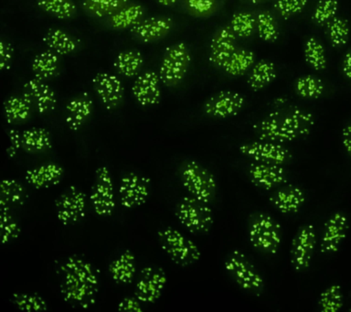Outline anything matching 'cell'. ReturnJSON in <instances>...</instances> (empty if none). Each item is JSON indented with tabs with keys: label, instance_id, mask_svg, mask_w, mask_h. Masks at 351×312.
<instances>
[{
	"label": "cell",
	"instance_id": "52",
	"mask_svg": "<svg viewBox=\"0 0 351 312\" xmlns=\"http://www.w3.org/2000/svg\"><path fill=\"white\" fill-rule=\"evenodd\" d=\"M341 138L343 147H344L346 152L351 158V120L343 128Z\"/></svg>",
	"mask_w": 351,
	"mask_h": 312
},
{
	"label": "cell",
	"instance_id": "29",
	"mask_svg": "<svg viewBox=\"0 0 351 312\" xmlns=\"http://www.w3.org/2000/svg\"><path fill=\"white\" fill-rule=\"evenodd\" d=\"M43 42L49 50L59 56L74 53L79 48V43L75 38L62 29H49L43 38Z\"/></svg>",
	"mask_w": 351,
	"mask_h": 312
},
{
	"label": "cell",
	"instance_id": "42",
	"mask_svg": "<svg viewBox=\"0 0 351 312\" xmlns=\"http://www.w3.org/2000/svg\"><path fill=\"white\" fill-rule=\"evenodd\" d=\"M222 0H183L185 12L191 17L208 19L221 10Z\"/></svg>",
	"mask_w": 351,
	"mask_h": 312
},
{
	"label": "cell",
	"instance_id": "26",
	"mask_svg": "<svg viewBox=\"0 0 351 312\" xmlns=\"http://www.w3.org/2000/svg\"><path fill=\"white\" fill-rule=\"evenodd\" d=\"M64 175V169L57 163H46L27 169L25 174L27 182L37 190L59 184Z\"/></svg>",
	"mask_w": 351,
	"mask_h": 312
},
{
	"label": "cell",
	"instance_id": "2",
	"mask_svg": "<svg viewBox=\"0 0 351 312\" xmlns=\"http://www.w3.org/2000/svg\"><path fill=\"white\" fill-rule=\"evenodd\" d=\"M315 127L314 115L298 106H278L252 125L261 141L287 144L306 138Z\"/></svg>",
	"mask_w": 351,
	"mask_h": 312
},
{
	"label": "cell",
	"instance_id": "17",
	"mask_svg": "<svg viewBox=\"0 0 351 312\" xmlns=\"http://www.w3.org/2000/svg\"><path fill=\"white\" fill-rule=\"evenodd\" d=\"M348 218L344 213L336 212L326 220L320 238V251L324 254H333L339 250L347 237Z\"/></svg>",
	"mask_w": 351,
	"mask_h": 312
},
{
	"label": "cell",
	"instance_id": "46",
	"mask_svg": "<svg viewBox=\"0 0 351 312\" xmlns=\"http://www.w3.org/2000/svg\"><path fill=\"white\" fill-rule=\"evenodd\" d=\"M10 300L16 308L23 311H46L49 309L47 301L41 296L37 294L15 293L11 296Z\"/></svg>",
	"mask_w": 351,
	"mask_h": 312
},
{
	"label": "cell",
	"instance_id": "4",
	"mask_svg": "<svg viewBox=\"0 0 351 312\" xmlns=\"http://www.w3.org/2000/svg\"><path fill=\"white\" fill-rule=\"evenodd\" d=\"M158 240L164 253L181 267L196 264L202 257L199 246L186 235L172 227L159 230Z\"/></svg>",
	"mask_w": 351,
	"mask_h": 312
},
{
	"label": "cell",
	"instance_id": "28",
	"mask_svg": "<svg viewBox=\"0 0 351 312\" xmlns=\"http://www.w3.org/2000/svg\"><path fill=\"white\" fill-rule=\"evenodd\" d=\"M276 65L268 60H260L255 62L248 73L247 84L252 91H261L276 80Z\"/></svg>",
	"mask_w": 351,
	"mask_h": 312
},
{
	"label": "cell",
	"instance_id": "45",
	"mask_svg": "<svg viewBox=\"0 0 351 312\" xmlns=\"http://www.w3.org/2000/svg\"><path fill=\"white\" fill-rule=\"evenodd\" d=\"M10 208L0 206V228H1L2 245H8L14 240L18 239L21 234L19 221L10 213Z\"/></svg>",
	"mask_w": 351,
	"mask_h": 312
},
{
	"label": "cell",
	"instance_id": "35",
	"mask_svg": "<svg viewBox=\"0 0 351 312\" xmlns=\"http://www.w3.org/2000/svg\"><path fill=\"white\" fill-rule=\"evenodd\" d=\"M130 2L131 0H84L82 7L90 17L101 19L108 17Z\"/></svg>",
	"mask_w": 351,
	"mask_h": 312
},
{
	"label": "cell",
	"instance_id": "38",
	"mask_svg": "<svg viewBox=\"0 0 351 312\" xmlns=\"http://www.w3.org/2000/svg\"><path fill=\"white\" fill-rule=\"evenodd\" d=\"M26 191L21 182L13 179H5L0 185V206L22 205L26 199Z\"/></svg>",
	"mask_w": 351,
	"mask_h": 312
},
{
	"label": "cell",
	"instance_id": "39",
	"mask_svg": "<svg viewBox=\"0 0 351 312\" xmlns=\"http://www.w3.org/2000/svg\"><path fill=\"white\" fill-rule=\"evenodd\" d=\"M229 25L237 38L249 39L256 32L255 13L240 10L233 13Z\"/></svg>",
	"mask_w": 351,
	"mask_h": 312
},
{
	"label": "cell",
	"instance_id": "34",
	"mask_svg": "<svg viewBox=\"0 0 351 312\" xmlns=\"http://www.w3.org/2000/svg\"><path fill=\"white\" fill-rule=\"evenodd\" d=\"M32 106L22 95H12L4 102V114L8 124H21L26 122L32 116Z\"/></svg>",
	"mask_w": 351,
	"mask_h": 312
},
{
	"label": "cell",
	"instance_id": "24",
	"mask_svg": "<svg viewBox=\"0 0 351 312\" xmlns=\"http://www.w3.org/2000/svg\"><path fill=\"white\" fill-rule=\"evenodd\" d=\"M93 111V102L88 93H82L69 101L65 108V121L73 131L81 130Z\"/></svg>",
	"mask_w": 351,
	"mask_h": 312
},
{
	"label": "cell",
	"instance_id": "3",
	"mask_svg": "<svg viewBox=\"0 0 351 312\" xmlns=\"http://www.w3.org/2000/svg\"><path fill=\"white\" fill-rule=\"evenodd\" d=\"M247 231L250 243L256 250L267 254L278 252L282 240V226L268 213H252Z\"/></svg>",
	"mask_w": 351,
	"mask_h": 312
},
{
	"label": "cell",
	"instance_id": "10",
	"mask_svg": "<svg viewBox=\"0 0 351 312\" xmlns=\"http://www.w3.org/2000/svg\"><path fill=\"white\" fill-rule=\"evenodd\" d=\"M239 150L241 155L254 163L285 166L292 158L290 150L284 144L261 139L245 142L241 145Z\"/></svg>",
	"mask_w": 351,
	"mask_h": 312
},
{
	"label": "cell",
	"instance_id": "9",
	"mask_svg": "<svg viewBox=\"0 0 351 312\" xmlns=\"http://www.w3.org/2000/svg\"><path fill=\"white\" fill-rule=\"evenodd\" d=\"M90 202L95 213L101 217L111 216L115 209L114 185L111 172L106 166L96 169L90 189Z\"/></svg>",
	"mask_w": 351,
	"mask_h": 312
},
{
	"label": "cell",
	"instance_id": "53",
	"mask_svg": "<svg viewBox=\"0 0 351 312\" xmlns=\"http://www.w3.org/2000/svg\"><path fill=\"white\" fill-rule=\"evenodd\" d=\"M342 72L346 78L351 80V49L346 53L343 58Z\"/></svg>",
	"mask_w": 351,
	"mask_h": 312
},
{
	"label": "cell",
	"instance_id": "1",
	"mask_svg": "<svg viewBox=\"0 0 351 312\" xmlns=\"http://www.w3.org/2000/svg\"><path fill=\"white\" fill-rule=\"evenodd\" d=\"M63 300L77 309H89L95 303L100 286L97 268L79 256L66 257L57 267Z\"/></svg>",
	"mask_w": 351,
	"mask_h": 312
},
{
	"label": "cell",
	"instance_id": "44",
	"mask_svg": "<svg viewBox=\"0 0 351 312\" xmlns=\"http://www.w3.org/2000/svg\"><path fill=\"white\" fill-rule=\"evenodd\" d=\"M326 35L335 48L343 47L350 39V27L346 19L336 17L326 25Z\"/></svg>",
	"mask_w": 351,
	"mask_h": 312
},
{
	"label": "cell",
	"instance_id": "16",
	"mask_svg": "<svg viewBox=\"0 0 351 312\" xmlns=\"http://www.w3.org/2000/svg\"><path fill=\"white\" fill-rule=\"evenodd\" d=\"M237 48V36L230 28L229 23L219 27L211 38L208 49V61L217 69L222 70Z\"/></svg>",
	"mask_w": 351,
	"mask_h": 312
},
{
	"label": "cell",
	"instance_id": "23",
	"mask_svg": "<svg viewBox=\"0 0 351 312\" xmlns=\"http://www.w3.org/2000/svg\"><path fill=\"white\" fill-rule=\"evenodd\" d=\"M306 200V193L303 189L292 184H285L277 188L269 197L270 204L282 215L298 213Z\"/></svg>",
	"mask_w": 351,
	"mask_h": 312
},
{
	"label": "cell",
	"instance_id": "30",
	"mask_svg": "<svg viewBox=\"0 0 351 312\" xmlns=\"http://www.w3.org/2000/svg\"><path fill=\"white\" fill-rule=\"evenodd\" d=\"M32 70L35 77L41 80H49L59 75L60 61L59 54L51 50L41 51L32 62Z\"/></svg>",
	"mask_w": 351,
	"mask_h": 312
},
{
	"label": "cell",
	"instance_id": "55",
	"mask_svg": "<svg viewBox=\"0 0 351 312\" xmlns=\"http://www.w3.org/2000/svg\"><path fill=\"white\" fill-rule=\"evenodd\" d=\"M241 1L252 5H259L266 3V2L274 1V0H241Z\"/></svg>",
	"mask_w": 351,
	"mask_h": 312
},
{
	"label": "cell",
	"instance_id": "22",
	"mask_svg": "<svg viewBox=\"0 0 351 312\" xmlns=\"http://www.w3.org/2000/svg\"><path fill=\"white\" fill-rule=\"evenodd\" d=\"M160 77L158 73L147 70L141 73L132 86V94L142 106L158 105L161 100Z\"/></svg>",
	"mask_w": 351,
	"mask_h": 312
},
{
	"label": "cell",
	"instance_id": "12",
	"mask_svg": "<svg viewBox=\"0 0 351 312\" xmlns=\"http://www.w3.org/2000/svg\"><path fill=\"white\" fill-rule=\"evenodd\" d=\"M317 235L312 224L299 227L290 248V263L296 272L308 269L314 257Z\"/></svg>",
	"mask_w": 351,
	"mask_h": 312
},
{
	"label": "cell",
	"instance_id": "8",
	"mask_svg": "<svg viewBox=\"0 0 351 312\" xmlns=\"http://www.w3.org/2000/svg\"><path fill=\"white\" fill-rule=\"evenodd\" d=\"M191 62V50L185 43H177L167 47L159 67L161 83L167 87H176L182 83Z\"/></svg>",
	"mask_w": 351,
	"mask_h": 312
},
{
	"label": "cell",
	"instance_id": "48",
	"mask_svg": "<svg viewBox=\"0 0 351 312\" xmlns=\"http://www.w3.org/2000/svg\"><path fill=\"white\" fill-rule=\"evenodd\" d=\"M307 4L308 0H274L273 8L277 15L284 20H289L303 12Z\"/></svg>",
	"mask_w": 351,
	"mask_h": 312
},
{
	"label": "cell",
	"instance_id": "47",
	"mask_svg": "<svg viewBox=\"0 0 351 312\" xmlns=\"http://www.w3.org/2000/svg\"><path fill=\"white\" fill-rule=\"evenodd\" d=\"M339 4L337 0H319L312 13V21L317 26H326L337 17Z\"/></svg>",
	"mask_w": 351,
	"mask_h": 312
},
{
	"label": "cell",
	"instance_id": "25",
	"mask_svg": "<svg viewBox=\"0 0 351 312\" xmlns=\"http://www.w3.org/2000/svg\"><path fill=\"white\" fill-rule=\"evenodd\" d=\"M147 9L144 5L130 2L106 18V26L112 31H125L133 28L145 18Z\"/></svg>",
	"mask_w": 351,
	"mask_h": 312
},
{
	"label": "cell",
	"instance_id": "43",
	"mask_svg": "<svg viewBox=\"0 0 351 312\" xmlns=\"http://www.w3.org/2000/svg\"><path fill=\"white\" fill-rule=\"evenodd\" d=\"M324 84L314 75H302L293 83L296 95L304 99H318L323 95Z\"/></svg>",
	"mask_w": 351,
	"mask_h": 312
},
{
	"label": "cell",
	"instance_id": "32",
	"mask_svg": "<svg viewBox=\"0 0 351 312\" xmlns=\"http://www.w3.org/2000/svg\"><path fill=\"white\" fill-rule=\"evenodd\" d=\"M22 134V149L29 153L46 152L51 149V136L46 128H32Z\"/></svg>",
	"mask_w": 351,
	"mask_h": 312
},
{
	"label": "cell",
	"instance_id": "54",
	"mask_svg": "<svg viewBox=\"0 0 351 312\" xmlns=\"http://www.w3.org/2000/svg\"><path fill=\"white\" fill-rule=\"evenodd\" d=\"M178 1V0H156V2H158L159 5H161V6L163 7L174 6V5L177 3Z\"/></svg>",
	"mask_w": 351,
	"mask_h": 312
},
{
	"label": "cell",
	"instance_id": "36",
	"mask_svg": "<svg viewBox=\"0 0 351 312\" xmlns=\"http://www.w3.org/2000/svg\"><path fill=\"white\" fill-rule=\"evenodd\" d=\"M37 5L47 14L59 20H70L78 12L73 0H37Z\"/></svg>",
	"mask_w": 351,
	"mask_h": 312
},
{
	"label": "cell",
	"instance_id": "27",
	"mask_svg": "<svg viewBox=\"0 0 351 312\" xmlns=\"http://www.w3.org/2000/svg\"><path fill=\"white\" fill-rule=\"evenodd\" d=\"M109 273L118 285H128L133 281L136 273V259L133 252L125 250L109 265Z\"/></svg>",
	"mask_w": 351,
	"mask_h": 312
},
{
	"label": "cell",
	"instance_id": "13",
	"mask_svg": "<svg viewBox=\"0 0 351 312\" xmlns=\"http://www.w3.org/2000/svg\"><path fill=\"white\" fill-rule=\"evenodd\" d=\"M150 189L149 178L136 172L123 175L118 187L121 205L128 210L142 206L149 196Z\"/></svg>",
	"mask_w": 351,
	"mask_h": 312
},
{
	"label": "cell",
	"instance_id": "51",
	"mask_svg": "<svg viewBox=\"0 0 351 312\" xmlns=\"http://www.w3.org/2000/svg\"><path fill=\"white\" fill-rule=\"evenodd\" d=\"M117 309L120 311L142 312L144 304L136 297H126L118 303Z\"/></svg>",
	"mask_w": 351,
	"mask_h": 312
},
{
	"label": "cell",
	"instance_id": "41",
	"mask_svg": "<svg viewBox=\"0 0 351 312\" xmlns=\"http://www.w3.org/2000/svg\"><path fill=\"white\" fill-rule=\"evenodd\" d=\"M318 309L322 312H337L344 306V294L341 286L331 284L321 292L317 301Z\"/></svg>",
	"mask_w": 351,
	"mask_h": 312
},
{
	"label": "cell",
	"instance_id": "11",
	"mask_svg": "<svg viewBox=\"0 0 351 312\" xmlns=\"http://www.w3.org/2000/svg\"><path fill=\"white\" fill-rule=\"evenodd\" d=\"M87 197L81 189L70 186L55 201L58 220L63 226H73L86 213Z\"/></svg>",
	"mask_w": 351,
	"mask_h": 312
},
{
	"label": "cell",
	"instance_id": "33",
	"mask_svg": "<svg viewBox=\"0 0 351 312\" xmlns=\"http://www.w3.org/2000/svg\"><path fill=\"white\" fill-rule=\"evenodd\" d=\"M144 62V56L139 51L126 50L115 57L114 67L121 75L132 78L138 75Z\"/></svg>",
	"mask_w": 351,
	"mask_h": 312
},
{
	"label": "cell",
	"instance_id": "15",
	"mask_svg": "<svg viewBox=\"0 0 351 312\" xmlns=\"http://www.w3.org/2000/svg\"><path fill=\"white\" fill-rule=\"evenodd\" d=\"M243 95L234 91H221L208 98L203 106L206 116L224 119L237 116L245 106Z\"/></svg>",
	"mask_w": 351,
	"mask_h": 312
},
{
	"label": "cell",
	"instance_id": "31",
	"mask_svg": "<svg viewBox=\"0 0 351 312\" xmlns=\"http://www.w3.org/2000/svg\"><path fill=\"white\" fill-rule=\"evenodd\" d=\"M256 62L254 51L245 48H237L222 71L230 77H241L248 73Z\"/></svg>",
	"mask_w": 351,
	"mask_h": 312
},
{
	"label": "cell",
	"instance_id": "21",
	"mask_svg": "<svg viewBox=\"0 0 351 312\" xmlns=\"http://www.w3.org/2000/svg\"><path fill=\"white\" fill-rule=\"evenodd\" d=\"M174 23L173 19L166 16L144 18L130 29V34L134 40L140 43H156L170 34Z\"/></svg>",
	"mask_w": 351,
	"mask_h": 312
},
{
	"label": "cell",
	"instance_id": "14",
	"mask_svg": "<svg viewBox=\"0 0 351 312\" xmlns=\"http://www.w3.org/2000/svg\"><path fill=\"white\" fill-rule=\"evenodd\" d=\"M167 282V276L162 267L151 265L143 268L134 287V297L144 305L155 303L160 298Z\"/></svg>",
	"mask_w": 351,
	"mask_h": 312
},
{
	"label": "cell",
	"instance_id": "6",
	"mask_svg": "<svg viewBox=\"0 0 351 312\" xmlns=\"http://www.w3.org/2000/svg\"><path fill=\"white\" fill-rule=\"evenodd\" d=\"M183 187L189 195L210 204L215 199L217 182L214 175L196 160H186L180 167Z\"/></svg>",
	"mask_w": 351,
	"mask_h": 312
},
{
	"label": "cell",
	"instance_id": "50",
	"mask_svg": "<svg viewBox=\"0 0 351 312\" xmlns=\"http://www.w3.org/2000/svg\"><path fill=\"white\" fill-rule=\"evenodd\" d=\"M13 47L8 40L4 39L0 42V69L8 71L10 68L13 59Z\"/></svg>",
	"mask_w": 351,
	"mask_h": 312
},
{
	"label": "cell",
	"instance_id": "5",
	"mask_svg": "<svg viewBox=\"0 0 351 312\" xmlns=\"http://www.w3.org/2000/svg\"><path fill=\"white\" fill-rule=\"evenodd\" d=\"M225 270L232 280L251 294L260 296L265 290V279L251 259L243 252L233 250L224 262Z\"/></svg>",
	"mask_w": 351,
	"mask_h": 312
},
{
	"label": "cell",
	"instance_id": "37",
	"mask_svg": "<svg viewBox=\"0 0 351 312\" xmlns=\"http://www.w3.org/2000/svg\"><path fill=\"white\" fill-rule=\"evenodd\" d=\"M256 34L263 42L274 43L278 40L280 32L278 23L273 13L268 10H260L255 13Z\"/></svg>",
	"mask_w": 351,
	"mask_h": 312
},
{
	"label": "cell",
	"instance_id": "18",
	"mask_svg": "<svg viewBox=\"0 0 351 312\" xmlns=\"http://www.w3.org/2000/svg\"><path fill=\"white\" fill-rule=\"evenodd\" d=\"M250 180L255 187L263 191H271L287 184L288 175L284 166L254 163L248 167Z\"/></svg>",
	"mask_w": 351,
	"mask_h": 312
},
{
	"label": "cell",
	"instance_id": "40",
	"mask_svg": "<svg viewBox=\"0 0 351 312\" xmlns=\"http://www.w3.org/2000/svg\"><path fill=\"white\" fill-rule=\"evenodd\" d=\"M304 56L306 64L317 72L325 70L328 65L325 48L317 38H307L304 45Z\"/></svg>",
	"mask_w": 351,
	"mask_h": 312
},
{
	"label": "cell",
	"instance_id": "19",
	"mask_svg": "<svg viewBox=\"0 0 351 312\" xmlns=\"http://www.w3.org/2000/svg\"><path fill=\"white\" fill-rule=\"evenodd\" d=\"M22 95L29 101L38 114L51 113L56 108V94L45 80L37 77L30 79L25 83Z\"/></svg>",
	"mask_w": 351,
	"mask_h": 312
},
{
	"label": "cell",
	"instance_id": "7",
	"mask_svg": "<svg viewBox=\"0 0 351 312\" xmlns=\"http://www.w3.org/2000/svg\"><path fill=\"white\" fill-rule=\"evenodd\" d=\"M178 221L192 235L208 234L214 223L210 204L195 197L185 196L178 201L175 210Z\"/></svg>",
	"mask_w": 351,
	"mask_h": 312
},
{
	"label": "cell",
	"instance_id": "20",
	"mask_svg": "<svg viewBox=\"0 0 351 312\" xmlns=\"http://www.w3.org/2000/svg\"><path fill=\"white\" fill-rule=\"evenodd\" d=\"M93 89L107 110H114L123 99V86L120 79L108 73H96L93 78Z\"/></svg>",
	"mask_w": 351,
	"mask_h": 312
},
{
	"label": "cell",
	"instance_id": "49",
	"mask_svg": "<svg viewBox=\"0 0 351 312\" xmlns=\"http://www.w3.org/2000/svg\"><path fill=\"white\" fill-rule=\"evenodd\" d=\"M7 134L10 139V146L7 149V155L8 158H14L22 149V134L13 128L8 130Z\"/></svg>",
	"mask_w": 351,
	"mask_h": 312
}]
</instances>
